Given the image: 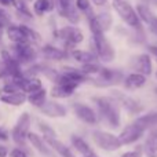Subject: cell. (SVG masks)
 Here are the masks:
<instances>
[{
	"label": "cell",
	"instance_id": "6da1fadb",
	"mask_svg": "<svg viewBox=\"0 0 157 157\" xmlns=\"http://www.w3.org/2000/svg\"><path fill=\"white\" fill-rule=\"evenodd\" d=\"M88 21H90V28H91L92 36H94V44L95 50H97L98 57L101 58V61L103 62H110L114 58V50L110 46V43L108 41V39L105 37L103 32L101 30L99 25L97 22V17L94 15V13L88 14Z\"/></svg>",
	"mask_w": 157,
	"mask_h": 157
},
{
	"label": "cell",
	"instance_id": "7a4b0ae2",
	"mask_svg": "<svg viewBox=\"0 0 157 157\" xmlns=\"http://www.w3.org/2000/svg\"><path fill=\"white\" fill-rule=\"evenodd\" d=\"M95 102L98 105L99 113L103 119L106 120L110 127H119L120 125V110H119V103L116 99L106 97L95 98Z\"/></svg>",
	"mask_w": 157,
	"mask_h": 157
},
{
	"label": "cell",
	"instance_id": "3957f363",
	"mask_svg": "<svg viewBox=\"0 0 157 157\" xmlns=\"http://www.w3.org/2000/svg\"><path fill=\"white\" fill-rule=\"evenodd\" d=\"M113 7L125 24L135 28V29H138V30H142L141 19H139L136 11L134 10L130 3L125 2V0H113Z\"/></svg>",
	"mask_w": 157,
	"mask_h": 157
},
{
	"label": "cell",
	"instance_id": "277c9868",
	"mask_svg": "<svg viewBox=\"0 0 157 157\" xmlns=\"http://www.w3.org/2000/svg\"><path fill=\"white\" fill-rule=\"evenodd\" d=\"M92 139H94L95 145L98 147L106 150V152H114V150L121 147L119 136L113 135L110 132H106V131H94L92 132Z\"/></svg>",
	"mask_w": 157,
	"mask_h": 157
},
{
	"label": "cell",
	"instance_id": "5b68a950",
	"mask_svg": "<svg viewBox=\"0 0 157 157\" xmlns=\"http://www.w3.org/2000/svg\"><path fill=\"white\" fill-rule=\"evenodd\" d=\"M30 127V117L28 113H22L13 130V139L17 145H24Z\"/></svg>",
	"mask_w": 157,
	"mask_h": 157
},
{
	"label": "cell",
	"instance_id": "8992f818",
	"mask_svg": "<svg viewBox=\"0 0 157 157\" xmlns=\"http://www.w3.org/2000/svg\"><path fill=\"white\" fill-rule=\"evenodd\" d=\"M145 130L142 127H139L136 123H132V124L127 125L124 130L121 131V134L119 135V141L120 144L123 145H130V144H134L136 142L142 135H144Z\"/></svg>",
	"mask_w": 157,
	"mask_h": 157
},
{
	"label": "cell",
	"instance_id": "52a82bcc",
	"mask_svg": "<svg viewBox=\"0 0 157 157\" xmlns=\"http://www.w3.org/2000/svg\"><path fill=\"white\" fill-rule=\"evenodd\" d=\"M58 35L65 41L68 47H73L83 41V33H81V30L77 29V28H72V26L62 28Z\"/></svg>",
	"mask_w": 157,
	"mask_h": 157
},
{
	"label": "cell",
	"instance_id": "ba28073f",
	"mask_svg": "<svg viewBox=\"0 0 157 157\" xmlns=\"http://www.w3.org/2000/svg\"><path fill=\"white\" fill-rule=\"evenodd\" d=\"M73 109H75L76 116L81 120V121L87 123V124H95V123L98 121L97 113H95L90 106L83 105V103H75Z\"/></svg>",
	"mask_w": 157,
	"mask_h": 157
},
{
	"label": "cell",
	"instance_id": "9c48e42d",
	"mask_svg": "<svg viewBox=\"0 0 157 157\" xmlns=\"http://www.w3.org/2000/svg\"><path fill=\"white\" fill-rule=\"evenodd\" d=\"M41 113H44L48 117H63L66 116V109L63 105L54 101H46L44 105L40 108Z\"/></svg>",
	"mask_w": 157,
	"mask_h": 157
},
{
	"label": "cell",
	"instance_id": "30bf717a",
	"mask_svg": "<svg viewBox=\"0 0 157 157\" xmlns=\"http://www.w3.org/2000/svg\"><path fill=\"white\" fill-rule=\"evenodd\" d=\"M136 14H138L139 19H144L147 24V26L150 28V30L157 36V17L155 14H153L146 6H142V4H139L138 7H136Z\"/></svg>",
	"mask_w": 157,
	"mask_h": 157
},
{
	"label": "cell",
	"instance_id": "8fae6325",
	"mask_svg": "<svg viewBox=\"0 0 157 157\" xmlns=\"http://www.w3.org/2000/svg\"><path fill=\"white\" fill-rule=\"evenodd\" d=\"M26 138L29 139V142L32 144V146L35 147V149L37 150V152H40L43 156H47V157H51V156H52L51 150H50V147L47 146L46 141H43V139H41L40 136L37 135V134H35V132H29V134H28Z\"/></svg>",
	"mask_w": 157,
	"mask_h": 157
},
{
	"label": "cell",
	"instance_id": "7c38bea8",
	"mask_svg": "<svg viewBox=\"0 0 157 157\" xmlns=\"http://www.w3.org/2000/svg\"><path fill=\"white\" fill-rule=\"evenodd\" d=\"M58 3H59L61 15L66 17L71 22H75V24H76L78 21V14L73 8V6H72V0H58Z\"/></svg>",
	"mask_w": 157,
	"mask_h": 157
},
{
	"label": "cell",
	"instance_id": "4fadbf2b",
	"mask_svg": "<svg viewBox=\"0 0 157 157\" xmlns=\"http://www.w3.org/2000/svg\"><path fill=\"white\" fill-rule=\"evenodd\" d=\"M98 77H99L101 84H113V83H119L121 75L117 71L113 69H108V68H101V71L98 72Z\"/></svg>",
	"mask_w": 157,
	"mask_h": 157
},
{
	"label": "cell",
	"instance_id": "5bb4252c",
	"mask_svg": "<svg viewBox=\"0 0 157 157\" xmlns=\"http://www.w3.org/2000/svg\"><path fill=\"white\" fill-rule=\"evenodd\" d=\"M17 50V54H18L19 61H32L35 58V50L32 48L29 41H24V43H18L15 47Z\"/></svg>",
	"mask_w": 157,
	"mask_h": 157
},
{
	"label": "cell",
	"instance_id": "9a60e30c",
	"mask_svg": "<svg viewBox=\"0 0 157 157\" xmlns=\"http://www.w3.org/2000/svg\"><path fill=\"white\" fill-rule=\"evenodd\" d=\"M44 141H46V144L48 145V146H51L59 156H62V157H75V155L71 152V149H69L65 144H62L61 141H58L57 138H46Z\"/></svg>",
	"mask_w": 157,
	"mask_h": 157
},
{
	"label": "cell",
	"instance_id": "2e32d148",
	"mask_svg": "<svg viewBox=\"0 0 157 157\" xmlns=\"http://www.w3.org/2000/svg\"><path fill=\"white\" fill-rule=\"evenodd\" d=\"M145 83H146V77L141 73H131V75H128L124 80V86H125V88H128V90L141 88Z\"/></svg>",
	"mask_w": 157,
	"mask_h": 157
},
{
	"label": "cell",
	"instance_id": "e0dca14e",
	"mask_svg": "<svg viewBox=\"0 0 157 157\" xmlns=\"http://www.w3.org/2000/svg\"><path fill=\"white\" fill-rule=\"evenodd\" d=\"M0 101L4 103H8V105H14V106H19L26 101V95L22 91L18 92H11V94H4L0 95Z\"/></svg>",
	"mask_w": 157,
	"mask_h": 157
},
{
	"label": "cell",
	"instance_id": "ac0fdd59",
	"mask_svg": "<svg viewBox=\"0 0 157 157\" xmlns=\"http://www.w3.org/2000/svg\"><path fill=\"white\" fill-rule=\"evenodd\" d=\"M72 145L83 157H88L94 153V150L90 147V145L83 138H80V136H76V135L72 136Z\"/></svg>",
	"mask_w": 157,
	"mask_h": 157
},
{
	"label": "cell",
	"instance_id": "d6986e66",
	"mask_svg": "<svg viewBox=\"0 0 157 157\" xmlns=\"http://www.w3.org/2000/svg\"><path fill=\"white\" fill-rule=\"evenodd\" d=\"M146 157H157V132H150L144 145Z\"/></svg>",
	"mask_w": 157,
	"mask_h": 157
},
{
	"label": "cell",
	"instance_id": "ffe728a7",
	"mask_svg": "<svg viewBox=\"0 0 157 157\" xmlns=\"http://www.w3.org/2000/svg\"><path fill=\"white\" fill-rule=\"evenodd\" d=\"M136 69H138L139 73L144 75L145 77L152 73V61H150L149 55L147 54L139 55L138 59H136Z\"/></svg>",
	"mask_w": 157,
	"mask_h": 157
},
{
	"label": "cell",
	"instance_id": "44dd1931",
	"mask_svg": "<svg viewBox=\"0 0 157 157\" xmlns=\"http://www.w3.org/2000/svg\"><path fill=\"white\" fill-rule=\"evenodd\" d=\"M72 57L78 62H81L83 65H86V63H97V55L92 54V52L75 50V51H72Z\"/></svg>",
	"mask_w": 157,
	"mask_h": 157
},
{
	"label": "cell",
	"instance_id": "7402d4cb",
	"mask_svg": "<svg viewBox=\"0 0 157 157\" xmlns=\"http://www.w3.org/2000/svg\"><path fill=\"white\" fill-rule=\"evenodd\" d=\"M114 94L119 95V97H114L117 102H120L121 105H124L125 109H128L130 112H139L141 110V105H139L136 101L131 99V98H128V97H124V95L120 94V92H114Z\"/></svg>",
	"mask_w": 157,
	"mask_h": 157
},
{
	"label": "cell",
	"instance_id": "603a6c76",
	"mask_svg": "<svg viewBox=\"0 0 157 157\" xmlns=\"http://www.w3.org/2000/svg\"><path fill=\"white\" fill-rule=\"evenodd\" d=\"M43 54L44 57H47L48 59H55V61H59V59H63L66 57V52L62 51V50L57 48L54 46H46L43 48Z\"/></svg>",
	"mask_w": 157,
	"mask_h": 157
},
{
	"label": "cell",
	"instance_id": "cb8c5ba5",
	"mask_svg": "<svg viewBox=\"0 0 157 157\" xmlns=\"http://www.w3.org/2000/svg\"><path fill=\"white\" fill-rule=\"evenodd\" d=\"M46 95H47V91L44 88H41V90H39V91L29 94L28 99H29V102L32 103V105L37 106V108H41V106L44 105V102H46Z\"/></svg>",
	"mask_w": 157,
	"mask_h": 157
},
{
	"label": "cell",
	"instance_id": "d4e9b609",
	"mask_svg": "<svg viewBox=\"0 0 157 157\" xmlns=\"http://www.w3.org/2000/svg\"><path fill=\"white\" fill-rule=\"evenodd\" d=\"M7 35L8 37H10L11 41H15L17 44L18 43H24V41H28L26 39H25V36L22 35L21 29H19V26H8L7 28Z\"/></svg>",
	"mask_w": 157,
	"mask_h": 157
},
{
	"label": "cell",
	"instance_id": "484cf974",
	"mask_svg": "<svg viewBox=\"0 0 157 157\" xmlns=\"http://www.w3.org/2000/svg\"><path fill=\"white\" fill-rule=\"evenodd\" d=\"M33 10L37 15H43L44 13L52 10V6L50 3V0H36L35 4H33Z\"/></svg>",
	"mask_w": 157,
	"mask_h": 157
},
{
	"label": "cell",
	"instance_id": "4316f807",
	"mask_svg": "<svg viewBox=\"0 0 157 157\" xmlns=\"http://www.w3.org/2000/svg\"><path fill=\"white\" fill-rule=\"evenodd\" d=\"M95 17H97V22H98V25H99V28H101L102 32H105V30H108L109 28H110L112 15L109 13H101V14H98V15H95Z\"/></svg>",
	"mask_w": 157,
	"mask_h": 157
},
{
	"label": "cell",
	"instance_id": "83f0119b",
	"mask_svg": "<svg viewBox=\"0 0 157 157\" xmlns=\"http://www.w3.org/2000/svg\"><path fill=\"white\" fill-rule=\"evenodd\" d=\"M19 29H21V32H22V35L25 36V39H26L28 41H35V43H37V41H40V36L37 35V33L35 32V30H32L30 28H28V26H25V25H21L19 26Z\"/></svg>",
	"mask_w": 157,
	"mask_h": 157
},
{
	"label": "cell",
	"instance_id": "f1b7e54d",
	"mask_svg": "<svg viewBox=\"0 0 157 157\" xmlns=\"http://www.w3.org/2000/svg\"><path fill=\"white\" fill-rule=\"evenodd\" d=\"M101 71V66L98 63H86V65H81L80 72L87 75H98V72Z\"/></svg>",
	"mask_w": 157,
	"mask_h": 157
},
{
	"label": "cell",
	"instance_id": "f546056e",
	"mask_svg": "<svg viewBox=\"0 0 157 157\" xmlns=\"http://www.w3.org/2000/svg\"><path fill=\"white\" fill-rule=\"evenodd\" d=\"M11 4L15 6L17 10L21 11V14H24V15H26V17H32V13L28 10V6L25 4L24 0H11Z\"/></svg>",
	"mask_w": 157,
	"mask_h": 157
},
{
	"label": "cell",
	"instance_id": "4dcf8cb0",
	"mask_svg": "<svg viewBox=\"0 0 157 157\" xmlns=\"http://www.w3.org/2000/svg\"><path fill=\"white\" fill-rule=\"evenodd\" d=\"M39 127H40V130L43 131L44 139L46 138H57V136H55V131L52 130L50 125H47L46 123H39Z\"/></svg>",
	"mask_w": 157,
	"mask_h": 157
},
{
	"label": "cell",
	"instance_id": "1f68e13d",
	"mask_svg": "<svg viewBox=\"0 0 157 157\" xmlns=\"http://www.w3.org/2000/svg\"><path fill=\"white\" fill-rule=\"evenodd\" d=\"M76 7L80 11L86 13L87 15L92 13V11H91V4H90V0H76Z\"/></svg>",
	"mask_w": 157,
	"mask_h": 157
},
{
	"label": "cell",
	"instance_id": "d6a6232c",
	"mask_svg": "<svg viewBox=\"0 0 157 157\" xmlns=\"http://www.w3.org/2000/svg\"><path fill=\"white\" fill-rule=\"evenodd\" d=\"M10 157H28V155L24 152V150H21V149H13L10 152Z\"/></svg>",
	"mask_w": 157,
	"mask_h": 157
},
{
	"label": "cell",
	"instance_id": "836d02e7",
	"mask_svg": "<svg viewBox=\"0 0 157 157\" xmlns=\"http://www.w3.org/2000/svg\"><path fill=\"white\" fill-rule=\"evenodd\" d=\"M120 157H139V152H138V150H131V152L123 153Z\"/></svg>",
	"mask_w": 157,
	"mask_h": 157
},
{
	"label": "cell",
	"instance_id": "e575fe53",
	"mask_svg": "<svg viewBox=\"0 0 157 157\" xmlns=\"http://www.w3.org/2000/svg\"><path fill=\"white\" fill-rule=\"evenodd\" d=\"M6 25H7L6 17H0V36H2V32H3V29H4Z\"/></svg>",
	"mask_w": 157,
	"mask_h": 157
},
{
	"label": "cell",
	"instance_id": "d590c367",
	"mask_svg": "<svg viewBox=\"0 0 157 157\" xmlns=\"http://www.w3.org/2000/svg\"><path fill=\"white\" fill-rule=\"evenodd\" d=\"M0 139L2 141H7L8 139V132L6 130H0Z\"/></svg>",
	"mask_w": 157,
	"mask_h": 157
},
{
	"label": "cell",
	"instance_id": "8d00e7d4",
	"mask_svg": "<svg viewBox=\"0 0 157 157\" xmlns=\"http://www.w3.org/2000/svg\"><path fill=\"white\" fill-rule=\"evenodd\" d=\"M8 150L6 146H0V157H7Z\"/></svg>",
	"mask_w": 157,
	"mask_h": 157
},
{
	"label": "cell",
	"instance_id": "74e56055",
	"mask_svg": "<svg viewBox=\"0 0 157 157\" xmlns=\"http://www.w3.org/2000/svg\"><path fill=\"white\" fill-rule=\"evenodd\" d=\"M149 51L152 52V54L157 58V46H150V47H149Z\"/></svg>",
	"mask_w": 157,
	"mask_h": 157
},
{
	"label": "cell",
	"instance_id": "f35d334b",
	"mask_svg": "<svg viewBox=\"0 0 157 157\" xmlns=\"http://www.w3.org/2000/svg\"><path fill=\"white\" fill-rule=\"evenodd\" d=\"M92 3H94L95 6H103L106 3V0H92Z\"/></svg>",
	"mask_w": 157,
	"mask_h": 157
},
{
	"label": "cell",
	"instance_id": "ab89813d",
	"mask_svg": "<svg viewBox=\"0 0 157 157\" xmlns=\"http://www.w3.org/2000/svg\"><path fill=\"white\" fill-rule=\"evenodd\" d=\"M6 75H7V73H6V69L3 68V66H0V78H2V77H4Z\"/></svg>",
	"mask_w": 157,
	"mask_h": 157
},
{
	"label": "cell",
	"instance_id": "60d3db41",
	"mask_svg": "<svg viewBox=\"0 0 157 157\" xmlns=\"http://www.w3.org/2000/svg\"><path fill=\"white\" fill-rule=\"evenodd\" d=\"M0 3L4 4V6H7V4H11V0H0Z\"/></svg>",
	"mask_w": 157,
	"mask_h": 157
},
{
	"label": "cell",
	"instance_id": "b9f144b4",
	"mask_svg": "<svg viewBox=\"0 0 157 157\" xmlns=\"http://www.w3.org/2000/svg\"><path fill=\"white\" fill-rule=\"evenodd\" d=\"M147 3H150V4H153V6H156L157 7V0H146Z\"/></svg>",
	"mask_w": 157,
	"mask_h": 157
},
{
	"label": "cell",
	"instance_id": "7bdbcfd3",
	"mask_svg": "<svg viewBox=\"0 0 157 157\" xmlns=\"http://www.w3.org/2000/svg\"><path fill=\"white\" fill-rule=\"evenodd\" d=\"M0 44H2V37H0Z\"/></svg>",
	"mask_w": 157,
	"mask_h": 157
},
{
	"label": "cell",
	"instance_id": "ee69618b",
	"mask_svg": "<svg viewBox=\"0 0 157 157\" xmlns=\"http://www.w3.org/2000/svg\"><path fill=\"white\" fill-rule=\"evenodd\" d=\"M155 91H156V92H157V88H156V90H155Z\"/></svg>",
	"mask_w": 157,
	"mask_h": 157
},
{
	"label": "cell",
	"instance_id": "f6af8a7d",
	"mask_svg": "<svg viewBox=\"0 0 157 157\" xmlns=\"http://www.w3.org/2000/svg\"><path fill=\"white\" fill-rule=\"evenodd\" d=\"M156 77H157V73H156Z\"/></svg>",
	"mask_w": 157,
	"mask_h": 157
}]
</instances>
